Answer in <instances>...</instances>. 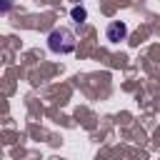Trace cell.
<instances>
[{"instance_id":"6da1fadb","label":"cell","mask_w":160,"mask_h":160,"mask_svg":"<svg viewBox=\"0 0 160 160\" xmlns=\"http://www.w3.org/2000/svg\"><path fill=\"white\" fill-rule=\"evenodd\" d=\"M48 48L52 52H58V55H68V52L75 50V35L70 30H65V28H58V30H52L48 35Z\"/></svg>"},{"instance_id":"7a4b0ae2","label":"cell","mask_w":160,"mask_h":160,"mask_svg":"<svg viewBox=\"0 0 160 160\" xmlns=\"http://www.w3.org/2000/svg\"><path fill=\"white\" fill-rule=\"evenodd\" d=\"M105 35H108V40H110V42H120V40L128 35V28H125V22H110Z\"/></svg>"},{"instance_id":"3957f363","label":"cell","mask_w":160,"mask_h":160,"mask_svg":"<svg viewBox=\"0 0 160 160\" xmlns=\"http://www.w3.org/2000/svg\"><path fill=\"white\" fill-rule=\"evenodd\" d=\"M85 18H88L85 8H72V20H75V22H82Z\"/></svg>"}]
</instances>
